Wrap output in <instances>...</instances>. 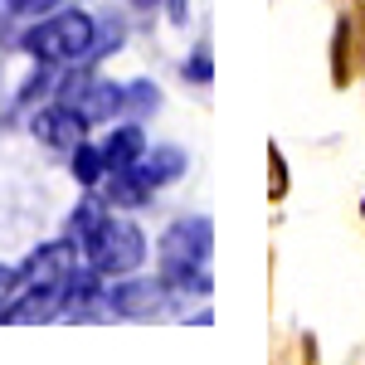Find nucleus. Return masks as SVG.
I'll list each match as a JSON object with an SVG mask.
<instances>
[{"label": "nucleus", "mask_w": 365, "mask_h": 365, "mask_svg": "<svg viewBox=\"0 0 365 365\" xmlns=\"http://www.w3.org/2000/svg\"><path fill=\"white\" fill-rule=\"evenodd\" d=\"M210 244H215V229L205 215H190V220H175L161 239V278L166 287H180V292H210Z\"/></svg>", "instance_id": "f257e3e1"}, {"label": "nucleus", "mask_w": 365, "mask_h": 365, "mask_svg": "<svg viewBox=\"0 0 365 365\" xmlns=\"http://www.w3.org/2000/svg\"><path fill=\"white\" fill-rule=\"evenodd\" d=\"M93 34H98V20L83 15V10H63V15H49L44 25H34L25 34V49L39 63H83L93 54Z\"/></svg>", "instance_id": "f03ea898"}, {"label": "nucleus", "mask_w": 365, "mask_h": 365, "mask_svg": "<svg viewBox=\"0 0 365 365\" xmlns=\"http://www.w3.org/2000/svg\"><path fill=\"white\" fill-rule=\"evenodd\" d=\"M83 253H88V268L98 278H122V273H132L146 258V239L127 220H103V229L83 244Z\"/></svg>", "instance_id": "7ed1b4c3"}, {"label": "nucleus", "mask_w": 365, "mask_h": 365, "mask_svg": "<svg viewBox=\"0 0 365 365\" xmlns=\"http://www.w3.org/2000/svg\"><path fill=\"white\" fill-rule=\"evenodd\" d=\"M58 103L68 108V113H78L83 122H108L127 108V93L122 83H108V78H98V73H63L58 78Z\"/></svg>", "instance_id": "20e7f679"}, {"label": "nucleus", "mask_w": 365, "mask_h": 365, "mask_svg": "<svg viewBox=\"0 0 365 365\" xmlns=\"http://www.w3.org/2000/svg\"><path fill=\"white\" fill-rule=\"evenodd\" d=\"M78 268V239H63V244H39L20 268V287H58Z\"/></svg>", "instance_id": "39448f33"}, {"label": "nucleus", "mask_w": 365, "mask_h": 365, "mask_svg": "<svg viewBox=\"0 0 365 365\" xmlns=\"http://www.w3.org/2000/svg\"><path fill=\"white\" fill-rule=\"evenodd\" d=\"M166 278L156 273V278H132V282H117L108 287V312L117 317H156V312L166 307Z\"/></svg>", "instance_id": "423d86ee"}, {"label": "nucleus", "mask_w": 365, "mask_h": 365, "mask_svg": "<svg viewBox=\"0 0 365 365\" xmlns=\"http://www.w3.org/2000/svg\"><path fill=\"white\" fill-rule=\"evenodd\" d=\"M83 127H88V122H83L78 113H68L63 103L44 108V113H39L34 122H29V132H34V137L44 141L49 151H73V146L83 141Z\"/></svg>", "instance_id": "0eeeda50"}, {"label": "nucleus", "mask_w": 365, "mask_h": 365, "mask_svg": "<svg viewBox=\"0 0 365 365\" xmlns=\"http://www.w3.org/2000/svg\"><path fill=\"white\" fill-rule=\"evenodd\" d=\"M185 166H190V161H185L180 146H151V151H141L137 161H132V170H137L151 190H161V185H170V180H180Z\"/></svg>", "instance_id": "6e6552de"}, {"label": "nucleus", "mask_w": 365, "mask_h": 365, "mask_svg": "<svg viewBox=\"0 0 365 365\" xmlns=\"http://www.w3.org/2000/svg\"><path fill=\"white\" fill-rule=\"evenodd\" d=\"M63 312V282L58 287H25L20 302H5L0 322H49Z\"/></svg>", "instance_id": "1a4fd4ad"}, {"label": "nucleus", "mask_w": 365, "mask_h": 365, "mask_svg": "<svg viewBox=\"0 0 365 365\" xmlns=\"http://www.w3.org/2000/svg\"><path fill=\"white\" fill-rule=\"evenodd\" d=\"M156 195L146 180H141L132 166H122V170H108V205H122V210H141L146 200Z\"/></svg>", "instance_id": "9d476101"}, {"label": "nucleus", "mask_w": 365, "mask_h": 365, "mask_svg": "<svg viewBox=\"0 0 365 365\" xmlns=\"http://www.w3.org/2000/svg\"><path fill=\"white\" fill-rule=\"evenodd\" d=\"M141 151H146V137H141V127H117V132H108V141H103V161H108V170L132 166Z\"/></svg>", "instance_id": "9b49d317"}, {"label": "nucleus", "mask_w": 365, "mask_h": 365, "mask_svg": "<svg viewBox=\"0 0 365 365\" xmlns=\"http://www.w3.org/2000/svg\"><path fill=\"white\" fill-rule=\"evenodd\" d=\"M103 220H108V200L83 195V200H78V210L68 215V239H78V249H83L88 239L103 229Z\"/></svg>", "instance_id": "f8f14e48"}, {"label": "nucleus", "mask_w": 365, "mask_h": 365, "mask_svg": "<svg viewBox=\"0 0 365 365\" xmlns=\"http://www.w3.org/2000/svg\"><path fill=\"white\" fill-rule=\"evenodd\" d=\"M351 44H356V39H351V20L341 15L336 29H331V83L336 88L351 83Z\"/></svg>", "instance_id": "ddd939ff"}, {"label": "nucleus", "mask_w": 365, "mask_h": 365, "mask_svg": "<svg viewBox=\"0 0 365 365\" xmlns=\"http://www.w3.org/2000/svg\"><path fill=\"white\" fill-rule=\"evenodd\" d=\"M103 175H108L103 146H88V141H78V146H73V180H78V185H98Z\"/></svg>", "instance_id": "4468645a"}, {"label": "nucleus", "mask_w": 365, "mask_h": 365, "mask_svg": "<svg viewBox=\"0 0 365 365\" xmlns=\"http://www.w3.org/2000/svg\"><path fill=\"white\" fill-rule=\"evenodd\" d=\"M122 93H127V108H132V113H156V108H161V93H156L151 78H137V83L122 88Z\"/></svg>", "instance_id": "2eb2a0df"}, {"label": "nucleus", "mask_w": 365, "mask_h": 365, "mask_svg": "<svg viewBox=\"0 0 365 365\" xmlns=\"http://www.w3.org/2000/svg\"><path fill=\"white\" fill-rule=\"evenodd\" d=\"M287 195V161H282L278 141L268 146V200H282Z\"/></svg>", "instance_id": "dca6fc26"}, {"label": "nucleus", "mask_w": 365, "mask_h": 365, "mask_svg": "<svg viewBox=\"0 0 365 365\" xmlns=\"http://www.w3.org/2000/svg\"><path fill=\"white\" fill-rule=\"evenodd\" d=\"M122 20H98V34H93V54H117V44H122Z\"/></svg>", "instance_id": "f3484780"}, {"label": "nucleus", "mask_w": 365, "mask_h": 365, "mask_svg": "<svg viewBox=\"0 0 365 365\" xmlns=\"http://www.w3.org/2000/svg\"><path fill=\"white\" fill-rule=\"evenodd\" d=\"M185 78H190V83H200V88H210V78H215V58H210V49H195V54H190Z\"/></svg>", "instance_id": "a211bd4d"}, {"label": "nucleus", "mask_w": 365, "mask_h": 365, "mask_svg": "<svg viewBox=\"0 0 365 365\" xmlns=\"http://www.w3.org/2000/svg\"><path fill=\"white\" fill-rule=\"evenodd\" d=\"M15 287H20V273H15V268H5V263H0V312H5V302H10V297H15Z\"/></svg>", "instance_id": "6ab92c4d"}, {"label": "nucleus", "mask_w": 365, "mask_h": 365, "mask_svg": "<svg viewBox=\"0 0 365 365\" xmlns=\"http://www.w3.org/2000/svg\"><path fill=\"white\" fill-rule=\"evenodd\" d=\"M10 10H20V15H44V10H54L58 0H5Z\"/></svg>", "instance_id": "aec40b11"}, {"label": "nucleus", "mask_w": 365, "mask_h": 365, "mask_svg": "<svg viewBox=\"0 0 365 365\" xmlns=\"http://www.w3.org/2000/svg\"><path fill=\"white\" fill-rule=\"evenodd\" d=\"M166 15L175 25H185V15H190V0H166Z\"/></svg>", "instance_id": "412c9836"}, {"label": "nucleus", "mask_w": 365, "mask_h": 365, "mask_svg": "<svg viewBox=\"0 0 365 365\" xmlns=\"http://www.w3.org/2000/svg\"><path fill=\"white\" fill-rule=\"evenodd\" d=\"M127 5H137V10H156L161 0H127Z\"/></svg>", "instance_id": "4be33fe9"}, {"label": "nucleus", "mask_w": 365, "mask_h": 365, "mask_svg": "<svg viewBox=\"0 0 365 365\" xmlns=\"http://www.w3.org/2000/svg\"><path fill=\"white\" fill-rule=\"evenodd\" d=\"M361 215H365V200H361Z\"/></svg>", "instance_id": "5701e85b"}]
</instances>
